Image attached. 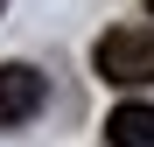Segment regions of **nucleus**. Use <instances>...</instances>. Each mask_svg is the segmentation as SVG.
I'll return each mask as SVG.
<instances>
[{
  "label": "nucleus",
  "instance_id": "obj_4",
  "mask_svg": "<svg viewBox=\"0 0 154 147\" xmlns=\"http://www.w3.org/2000/svg\"><path fill=\"white\" fill-rule=\"evenodd\" d=\"M0 7H7V0H0Z\"/></svg>",
  "mask_w": 154,
  "mask_h": 147
},
{
  "label": "nucleus",
  "instance_id": "obj_3",
  "mask_svg": "<svg viewBox=\"0 0 154 147\" xmlns=\"http://www.w3.org/2000/svg\"><path fill=\"white\" fill-rule=\"evenodd\" d=\"M105 140H112V147H154V105H140V98L112 105V119H105Z\"/></svg>",
  "mask_w": 154,
  "mask_h": 147
},
{
  "label": "nucleus",
  "instance_id": "obj_1",
  "mask_svg": "<svg viewBox=\"0 0 154 147\" xmlns=\"http://www.w3.org/2000/svg\"><path fill=\"white\" fill-rule=\"evenodd\" d=\"M98 77L112 91H133V84H154V28H105L91 49Z\"/></svg>",
  "mask_w": 154,
  "mask_h": 147
},
{
  "label": "nucleus",
  "instance_id": "obj_2",
  "mask_svg": "<svg viewBox=\"0 0 154 147\" xmlns=\"http://www.w3.org/2000/svg\"><path fill=\"white\" fill-rule=\"evenodd\" d=\"M42 98H49V84L35 63H0V126H28L42 112Z\"/></svg>",
  "mask_w": 154,
  "mask_h": 147
}]
</instances>
